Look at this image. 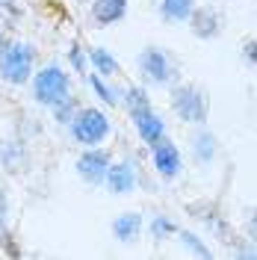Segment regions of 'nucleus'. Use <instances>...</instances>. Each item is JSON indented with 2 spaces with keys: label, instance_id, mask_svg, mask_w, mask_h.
<instances>
[{
  "label": "nucleus",
  "instance_id": "b1692460",
  "mask_svg": "<svg viewBox=\"0 0 257 260\" xmlns=\"http://www.w3.org/2000/svg\"><path fill=\"white\" fill-rule=\"evenodd\" d=\"M71 62H74V68H80V71H83V53H80V45H71Z\"/></svg>",
  "mask_w": 257,
  "mask_h": 260
},
{
  "label": "nucleus",
  "instance_id": "412c9836",
  "mask_svg": "<svg viewBox=\"0 0 257 260\" xmlns=\"http://www.w3.org/2000/svg\"><path fill=\"white\" fill-rule=\"evenodd\" d=\"M180 240H183V245H189V248H192L198 257H210V248H207L204 243H201V240H198L195 234H186V231H183V234H180Z\"/></svg>",
  "mask_w": 257,
  "mask_h": 260
},
{
  "label": "nucleus",
  "instance_id": "39448f33",
  "mask_svg": "<svg viewBox=\"0 0 257 260\" xmlns=\"http://www.w3.org/2000/svg\"><path fill=\"white\" fill-rule=\"evenodd\" d=\"M139 71L145 74V80L148 83H157V86H163V83H172L175 80V65H172V59L163 53L160 48H145L142 53H139Z\"/></svg>",
  "mask_w": 257,
  "mask_h": 260
},
{
  "label": "nucleus",
  "instance_id": "6e6552de",
  "mask_svg": "<svg viewBox=\"0 0 257 260\" xmlns=\"http://www.w3.org/2000/svg\"><path fill=\"white\" fill-rule=\"evenodd\" d=\"M130 115H133V124H136L145 145H154V142H160L163 136H166V121L151 107L148 110H139V113H130Z\"/></svg>",
  "mask_w": 257,
  "mask_h": 260
},
{
  "label": "nucleus",
  "instance_id": "f03ea898",
  "mask_svg": "<svg viewBox=\"0 0 257 260\" xmlns=\"http://www.w3.org/2000/svg\"><path fill=\"white\" fill-rule=\"evenodd\" d=\"M68 86H71V80L59 65H45L33 77V98L45 107H56L59 101L68 98Z\"/></svg>",
  "mask_w": 257,
  "mask_h": 260
},
{
  "label": "nucleus",
  "instance_id": "f257e3e1",
  "mask_svg": "<svg viewBox=\"0 0 257 260\" xmlns=\"http://www.w3.org/2000/svg\"><path fill=\"white\" fill-rule=\"evenodd\" d=\"M33 62H36V50L27 42H9L0 50V77L12 86H24L33 74Z\"/></svg>",
  "mask_w": 257,
  "mask_h": 260
},
{
  "label": "nucleus",
  "instance_id": "1a4fd4ad",
  "mask_svg": "<svg viewBox=\"0 0 257 260\" xmlns=\"http://www.w3.org/2000/svg\"><path fill=\"white\" fill-rule=\"evenodd\" d=\"M107 189L113 195H127L136 189V169H133V162H115L110 166V172H107Z\"/></svg>",
  "mask_w": 257,
  "mask_h": 260
},
{
  "label": "nucleus",
  "instance_id": "9d476101",
  "mask_svg": "<svg viewBox=\"0 0 257 260\" xmlns=\"http://www.w3.org/2000/svg\"><path fill=\"white\" fill-rule=\"evenodd\" d=\"M127 15V0H95L92 3V18L95 24L107 27V24H115Z\"/></svg>",
  "mask_w": 257,
  "mask_h": 260
},
{
  "label": "nucleus",
  "instance_id": "aec40b11",
  "mask_svg": "<svg viewBox=\"0 0 257 260\" xmlns=\"http://www.w3.org/2000/svg\"><path fill=\"white\" fill-rule=\"evenodd\" d=\"M53 113H56V121H62V124H68L71 118H74V98H65V101H59L56 107H53Z\"/></svg>",
  "mask_w": 257,
  "mask_h": 260
},
{
  "label": "nucleus",
  "instance_id": "5701e85b",
  "mask_svg": "<svg viewBox=\"0 0 257 260\" xmlns=\"http://www.w3.org/2000/svg\"><path fill=\"white\" fill-rule=\"evenodd\" d=\"M234 254L237 257H257V245H240V248H234Z\"/></svg>",
  "mask_w": 257,
  "mask_h": 260
},
{
  "label": "nucleus",
  "instance_id": "bb28decb",
  "mask_svg": "<svg viewBox=\"0 0 257 260\" xmlns=\"http://www.w3.org/2000/svg\"><path fill=\"white\" fill-rule=\"evenodd\" d=\"M6 45H9V42H6V36H0V50L6 48Z\"/></svg>",
  "mask_w": 257,
  "mask_h": 260
},
{
  "label": "nucleus",
  "instance_id": "9b49d317",
  "mask_svg": "<svg viewBox=\"0 0 257 260\" xmlns=\"http://www.w3.org/2000/svg\"><path fill=\"white\" fill-rule=\"evenodd\" d=\"M189 24H192V32L198 39H213V36H219V15H216L210 6H195Z\"/></svg>",
  "mask_w": 257,
  "mask_h": 260
},
{
  "label": "nucleus",
  "instance_id": "2eb2a0df",
  "mask_svg": "<svg viewBox=\"0 0 257 260\" xmlns=\"http://www.w3.org/2000/svg\"><path fill=\"white\" fill-rule=\"evenodd\" d=\"M192 151H195V160L201 162V166H210V160L216 157V136L201 127L192 136Z\"/></svg>",
  "mask_w": 257,
  "mask_h": 260
},
{
  "label": "nucleus",
  "instance_id": "a878e982",
  "mask_svg": "<svg viewBox=\"0 0 257 260\" xmlns=\"http://www.w3.org/2000/svg\"><path fill=\"white\" fill-rule=\"evenodd\" d=\"M248 231H251V237L257 240V210H254V216H251V222H248Z\"/></svg>",
  "mask_w": 257,
  "mask_h": 260
},
{
  "label": "nucleus",
  "instance_id": "f8f14e48",
  "mask_svg": "<svg viewBox=\"0 0 257 260\" xmlns=\"http://www.w3.org/2000/svg\"><path fill=\"white\" fill-rule=\"evenodd\" d=\"M139 231H142V216L139 213H121L118 219L113 222V234L118 243H133L136 237H139Z\"/></svg>",
  "mask_w": 257,
  "mask_h": 260
},
{
  "label": "nucleus",
  "instance_id": "0eeeda50",
  "mask_svg": "<svg viewBox=\"0 0 257 260\" xmlns=\"http://www.w3.org/2000/svg\"><path fill=\"white\" fill-rule=\"evenodd\" d=\"M151 154H154V169L160 172V178L172 180V178L180 175L183 160H180V151H177V145L172 142V139L163 136L160 142H154V145H151Z\"/></svg>",
  "mask_w": 257,
  "mask_h": 260
},
{
  "label": "nucleus",
  "instance_id": "f3484780",
  "mask_svg": "<svg viewBox=\"0 0 257 260\" xmlns=\"http://www.w3.org/2000/svg\"><path fill=\"white\" fill-rule=\"evenodd\" d=\"M89 80V86L98 92V98L104 101V104H110V107H115V104H124V92H118V89H110L107 83L101 80V74H89L86 77Z\"/></svg>",
  "mask_w": 257,
  "mask_h": 260
},
{
  "label": "nucleus",
  "instance_id": "a211bd4d",
  "mask_svg": "<svg viewBox=\"0 0 257 260\" xmlns=\"http://www.w3.org/2000/svg\"><path fill=\"white\" fill-rule=\"evenodd\" d=\"M124 104H127L130 113H139V110H148V107H151L148 92L139 89V86H127V89H124Z\"/></svg>",
  "mask_w": 257,
  "mask_h": 260
},
{
  "label": "nucleus",
  "instance_id": "393cba45",
  "mask_svg": "<svg viewBox=\"0 0 257 260\" xmlns=\"http://www.w3.org/2000/svg\"><path fill=\"white\" fill-rule=\"evenodd\" d=\"M245 59L257 62V42H245Z\"/></svg>",
  "mask_w": 257,
  "mask_h": 260
},
{
  "label": "nucleus",
  "instance_id": "7ed1b4c3",
  "mask_svg": "<svg viewBox=\"0 0 257 260\" xmlns=\"http://www.w3.org/2000/svg\"><path fill=\"white\" fill-rule=\"evenodd\" d=\"M71 136L86 148L101 145L110 136V118L101 110H95V107H86V110H80L71 118Z\"/></svg>",
  "mask_w": 257,
  "mask_h": 260
},
{
  "label": "nucleus",
  "instance_id": "6ab92c4d",
  "mask_svg": "<svg viewBox=\"0 0 257 260\" xmlns=\"http://www.w3.org/2000/svg\"><path fill=\"white\" fill-rule=\"evenodd\" d=\"M177 228L172 219H166V216H157L154 219V225H151V234H154V240H163V237H169V234H175Z\"/></svg>",
  "mask_w": 257,
  "mask_h": 260
},
{
  "label": "nucleus",
  "instance_id": "4468645a",
  "mask_svg": "<svg viewBox=\"0 0 257 260\" xmlns=\"http://www.w3.org/2000/svg\"><path fill=\"white\" fill-rule=\"evenodd\" d=\"M160 12L166 21H175V24H183L189 21L195 12V0H160Z\"/></svg>",
  "mask_w": 257,
  "mask_h": 260
},
{
  "label": "nucleus",
  "instance_id": "cd10ccee",
  "mask_svg": "<svg viewBox=\"0 0 257 260\" xmlns=\"http://www.w3.org/2000/svg\"><path fill=\"white\" fill-rule=\"evenodd\" d=\"M9 3H15V0H0V6H9Z\"/></svg>",
  "mask_w": 257,
  "mask_h": 260
},
{
  "label": "nucleus",
  "instance_id": "20e7f679",
  "mask_svg": "<svg viewBox=\"0 0 257 260\" xmlns=\"http://www.w3.org/2000/svg\"><path fill=\"white\" fill-rule=\"evenodd\" d=\"M172 107L175 113L189 121V124H204L207 121V98L198 86H175L172 89Z\"/></svg>",
  "mask_w": 257,
  "mask_h": 260
},
{
  "label": "nucleus",
  "instance_id": "ddd939ff",
  "mask_svg": "<svg viewBox=\"0 0 257 260\" xmlns=\"http://www.w3.org/2000/svg\"><path fill=\"white\" fill-rule=\"evenodd\" d=\"M0 162L6 166V172H27V166H30V157H27V151L21 142H6V145L0 148Z\"/></svg>",
  "mask_w": 257,
  "mask_h": 260
},
{
  "label": "nucleus",
  "instance_id": "423d86ee",
  "mask_svg": "<svg viewBox=\"0 0 257 260\" xmlns=\"http://www.w3.org/2000/svg\"><path fill=\"white\" fill-rule=\"evenodd\" d=\"M110 151H104V148H89L86 154H83L80 160H77V172H80V178L86 183H104L107 180V172H110Z\"/></svg>",
  "mask_w": 257,
  "mask_h": 260
},
{
  "label": "nucleus",
  "instance_id": "4be33fe9",
  "mask_svg": "<svg viewBox=\"0 0 257 260\" xmlns=\"http://www.w3.org/2000/svg\"><path fill=\"white\" fill-rule=\"evenodd\" d=\"M6 219H9V201H6V192L0 186V234L6 231Z\"/></svg>",
  "mask_w": 257,
  "mask_h": 260
},
{
  "label": "nucleus",
  "instance_id": "dca6fc26",
  "mask_svg": "<svg viewBox=\"0 0 257 260\" xmlns=\"http://www.w3.org/2000/svg\"><path fill=\"white\" fill-rule=\"evenodd\" d=\"M89 59H92V65H95L98 74H104V77H113V74H118V62H115V56L110 53V50L92 48V50H89Z\"/></svg>",
  "mask_w": 257,
  "mask_h": 260
}]
</instances>
